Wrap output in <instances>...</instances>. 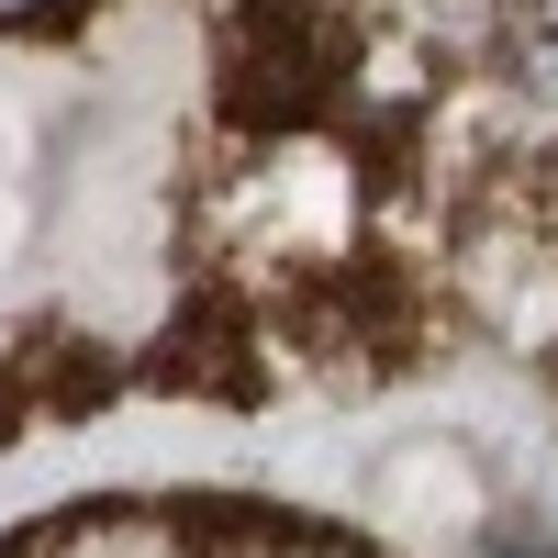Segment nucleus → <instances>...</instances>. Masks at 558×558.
<instances>
[{"label":"nucleus","mask_w":558,"mask_h":558,"mask_svg":"<svg viewBox=\"0 0 558 558\" xmlns=\"http://www.w3.org/2000/svg\"><path fill=\"white\" fill-rule=\"evenodd\" d=\"M368 68V23L347 0H246L235 12V89H257V112H324Z\"/></svg>","instance_id":"nucleus-1"},{"label":"nucleus","mask_w":558,"mask_h":558,"mask_svg":"<svg viewBox=\"0 0 558 558\" xmlns=\"http://www.w3.org/2000/svg\"><path fill=\"white\" fill-rule=\"evenodd\" d=\"M78 12H89V0H0V34H57Z\"/></svg>","instance_id":"nucleus-2"}]
</instances>
